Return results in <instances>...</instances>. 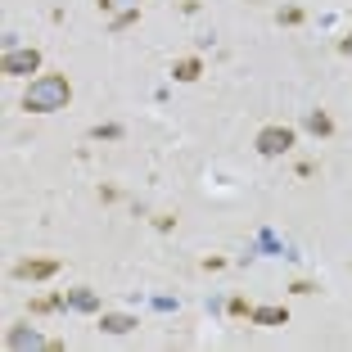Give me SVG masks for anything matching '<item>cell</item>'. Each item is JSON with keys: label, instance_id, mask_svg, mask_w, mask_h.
Returning a JSON list of instances; mask_svg holds the SVG:
<instances>
[{"label": "cell", "instance_id": "obj_1", "mask_svg": "<svg viewBox=\"0 0 352 352\" xmlns=\"http://www.w3.org/2000/svg\"><path fill=\"white\" fill-rule=\"evenodd\" d=\"M68 100H73V82L63 73H41L23 95V109L28 113H59V109H68Z\"/></svg>", "mask_w": 352, "mask_h": 352}, {"label": "cell", "instance_id": "obj_2", "mask_svg": "<svg viewBox=\"0 0 352 352\" xmlns=\"http://www.w3.org/2000/svg\"><path fill=\"white\" fill-rule=\"evenodd\" d=\"M294 149V126H262L258 131V154L262 158H280Z\"/></svg>", "mask_w": 352, "mask_h": 352}, {"label": "cell", "instance_id": "obj_3", "mask_svg": "<svg viewBox=\"0 0 352 352\" xmlns=\"http://www.w3.org/2000/svg\"><path fill=\"white\" fill-rule=\"evenodd\" d=\"M41 68V50H32V45H23V50H10L5 59H0V73L5 77H28Z\"/></svg>", "mask_w": 352, "mask_h": 352}, {"label": "cell", "instance_id": "obj_4", "mask_svg": "<svg viewBox=\"0 0 352 352\" xmlns=\"http://www.w3.org/2000/svg\"><path fill=\"white\" fill-rule=\"evenodd\" d=\"M10 348H45V352H63V339H45L32 325H14L10 330Z\"/></svg>", "mask_w": 352, "mask_h": 352}, {"label": "cell", "instance_id": "obj_5", "mask_svg": "<svg viewBox=\"0 0 352 352\" xmlns=\"http://www.w3.org/2000/svg\"><path fill=\"white\" fill-rule=\"evenodd\" d=\"M10 276L28 280V285H32V280H50V276H59V258H23Z\"/></svg>", "mask_w": 352, "mask_h": 352}, {"label": "cell", "instance_id": "obj_6", "mask_svg": "<svg viewBox=\"0 0 352 352\" xmlns=\"http://www.w3.org/2000/svg\"><path fill=\"white\" fill-rule=\"evenodd\" d=\"M68 307L86 311V316H100V294L86 289V285H77V289H68Z\"/></svg>", "mask_w": 352, "mask_h": 352}, {"label": "cell", "instance_id": "obj_7", "mask_svg": "<svg viewBox=\"0 0 352 352\" xmlns=\"http://www.w3.org/2000/svg\"><path fill=\"white\" fill-rule=\"evenodd\" d=\"M100 330L104 334H131L135 316H126V311H109V316H100Z\"/></svg>", "mask_w": 352, "mask_h": 352}, {"label": "cell", "instance_id": "obj_8", "mask_svg": "<svg viewBox=\"0 0 352 352\" xmlns=\"http://www.w3.org/2000/svg\"><path fill=\"white\" fill-rule=\"evenodd\" d=\"M199 73H204V63H199L195 54H190V59H176V63H172V77H176V82H199Z\"/></svg>", "mask_w": 352, "mask_h": 352}, {"label": "cell", "instance_id": "obj_9", "mask_svg": "<svg viewBox=\"0 0 352 352\" xmlns=\"http://www.w3.org/2000/svg\"><path fill=\"white\" fill-rule=\"evenodd\" d=\"M249 321L253 325H285V321H289V311H285V307H253Z\"/></svg>", "mask_w": 352, "mask_h": 352}, {"label": "cell", "instance_id": "obj_10", "mask_svg": "<svg viewBox=\"0 0 352 352\" xmlns=\"http://www.w3.org/2000/svg\"><path fill=\"white\" fill-rule=\"evenodd\" d=\"M302 126H307L311 135H330V131H334V118L325 113V109H311V113H307V122H302Z\"/></svg>", "mask_w": 352, "mask_h": 352}, {"label": "cell", "instance_id": "obj_11", "mask_svg": "<svg viewBox=\"0 0 352 352\" xmlns=\"http://www.w3.org/2000/svg\"><path fill=\"white\" fill-rule=\"evenodd\" d=\"M63 302H68V294H50V298H36V302H32V311H36V316H45V311L63 307Z\"/></svg>", "mask_w": 352, "mask_h": 352}, {"label": "cell", "instance_id": "obj_12", "mask_svg": "<svg viewBox=\"0 0 352 352\" xmlns=\"http://www.w3.org/2000/svg\"><path fill=\"white\" fill-rule=\"evenodd\" d=\"M135 23H140V10H122V14H113V23H109V28H113V32H126V28H135Z\"/></svg>", "mask_w": 352, "mask_h": 352}, {"label": "cell", "instance_id": "obj_13", "mask_svg": "<svg viewBox=\"0 0 352 352\" xmlns=\"http://www.w3.org/2000/svg\"><path fill=\"white\" fill-rule=\"evenodd\" d=\"M91 140H122V126H118V122H104V126H91Z\"/></svg>", "mask_w": 352, "mask_h": 352}, {"label": "cell", "instance_id": "obj_14", "mask_svg": "<svg viewBox=\"0 0 352 352\" xmlns=\"http://www.w3.org/2000/svg\"><path fill=\"white\" fill-rule=\"evenodd\" d=\"M104 14H122V10H140V0H100Z\"/></svg>", "mask_w": 352, "mask_h": 352}, {"label": "cell", "instance_id": "obj_15", "mask_svg": "<svg viewBox=\"0 0 352 352\" xmlns=\"http://www.w3.org/2000/svg\"><path fill=\"white\" fill-rule=\"evenodd\" d=\"M276 19L285 23V28H294V23H302V10H298V5H285V10L276 14Z\"/></svg>", "mask_w": 352, "mask_h": 352}, {"label": "cell", "instance_id": "obj_16", "mask_svg": "<svg viewBox=\"0 0 352 352\" xmlns=\"http://www.w3.org/2000/svg\"><path fill=\"white\" fill-rule=\"evenodd\" d=\"M226 311H230V316H253V307H249L244 298H230V302H226Z\"/></svg>", "mask_w": 352, "mask_h": 352}, {"label": "cell", "instance_id": "obj_17", "mask_svg": "<svg viewBox=\"0 0 352 352\" xmlns=\"http://www.w3.org/2000/svg\"><path fill=\"white\" fill-rule=\"evenodd\" d=\"M289 294H316V285H311V280H294Z\"/></svg>", "mask_w": 352, "mask_h": 352}, {"label": "cell", "instance_id": "obj_18", "mask_svg": "<svg viewBox=\"0 0 352 352\" xmlns=\"http://www.w3.org/2000/svg\"><path fill=\"white\" fill-rule=\"evenodd\" d=\"M339 54H352V32H348V36L339 41Z\"/></svg>", "mask_w": 352, "mask_h": 352}]
</instances>
